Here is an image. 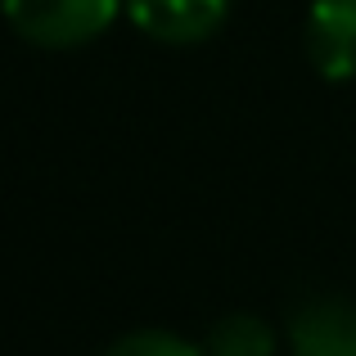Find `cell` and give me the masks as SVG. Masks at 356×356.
<instances>
[{"mask_svg": "<svg viewBox=\"0 0 356 356\" xmlns=\"http://www.w3.org/2000/svg\"><path fill=\"white\" fill-rule=\"evenodd\" d=\"M9 32L36 50H77L118 23L122 0H0Z\"/></svg>", "mask_w": 356, "mask_h": 356, "instance_id": "cell-1", "label": "cell"}, {"mask_svg": "<svg viewBox=\"0 0 356 356\" xmlns=\"http://www.w3.org/2000/svg\"><path fill=\"white\" fill-rule=\"evenodd\" d=\"M127 18L163 45H199L221 32L230 0H122Z\"/></svg>", "mask_w": 356, "mask_h": 356, "instance_id": "cell-2", "label": "cell"}, {"mask_svg": "<svg viewBox=\"0 0 356 356\" xmlns=\"http://www.w3.org/2000/svg\"><path fill=\"white\" fill-rule=\"evenodd\" d=\"M302 41L325 81H356V0H312Z\"/></svg>", "mask_w": 356, "mask_h": 356, "instance_id": "cell-3", "label": "cell"}, {"mask_svg": "<svg viewBox=\"0 0 356 356\" xmlns=\"http://www.w3.org/2000/svg\"><path fill=\"white\" fill-rule=\"evenodd\" d=\"M293 356H356V302L339 293H316L289 316Z\"/></svg>", "mask_w": 356, "mask_h": 356, "instance_id": "cell-4", "label": "cell"}, {"mask_svg": "<svg viewBox=\"0 0 356 356\" xmlns=\"http://www.w3.org/2000/svg\"><path fill=\"white\" fill-rule=\"evenodd\" d=\"M203 356H275V330L252 312L221 316L203 339Z\"/></svg>", "mask_w": 356, "mask_h": 356, "instance_id": "cell-5", "label": "cell"}, {"mask_svg": "<svg viewBox=\"0 0 356 356\" xmlns=\"http://www.w3.org/2000/svg\"><path fill=\"white\" fill-rule=\"evenodd\" d=\"M104 356H203V348L172 330H131Z\"/></svg>", "mask_w": 356, "mask_h": 356, "instance_id": "cell-6", "label": "cell"}]
</instances>
